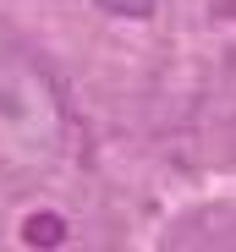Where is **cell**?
Returning a JSON list of instances; mask_svg holds the SVG:
<instances>
[{
  "instance_id": "6da1fadb",
  "label": "cell",
  "mask_w": 236,
  "mask_h": 252,
  "mask_svg": "<svg viewBox=\"0 0 236 252\" xmlns=\"http://www.w3.org/2000/svg\"><path fill=\"white\" fill-rule=\"evenodd\" d=\"M55 99L44 88V77H33L22 66L0 71V176H38L55 159Z\"/></svg>"
},
{
  "instance_id": "3957f363",
  "label": "cell",
  "mask_w": 236,
  "mask_h": 252,
  "mask_svg": "<svg viewBox=\"0 0 236 252\" xmlns=\"http://www.w3.org/2000/svg\"><path fill=\"white\" fill-rule=\"evenodd\" d=\"M104 11H121V17H148L154 11V0H99Z\"/></svg>"
},
{
  "instance_id": "7a4b0ae2",
  "label": "cell",
  "mask_w": 236,
  "mask_h": 252,
  "mask_svg": "<svg viewBox=\"0 0 236 252\" xmlns=\"http://www.w3.org/2000/svg\"><path fill=\"white\" fill-rule=\"evenodd\" d=\"M61 230H66V225H61V214H33V220L22 225V236H28L33 247H55V241H61Z\"/></svg>"
}]
</instances>
